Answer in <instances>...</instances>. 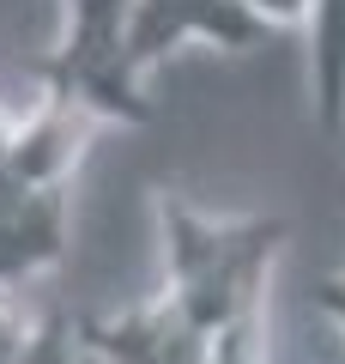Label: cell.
Segmentation results:
<instances>
[{
    "instance_id": "6da1fadb",
    "label": "cell",
    "mask_w": 345,
    "mask_h": 364,
    "mask_svg": "<svg viewBox=\"0 0 345 364\" xmlns=\"http://www.w3.org/2000/svg\"><path fill=\"white\" fill-rule=\"evenodd\" d=\"M291 225L279 213L218 219L182 195H158V237H164V298L194 322L206 346L261 334L267 273L285 249Z\"/></svg>"
},
{
    "instance_id": "7a4b0ae2",
    "label": "cell",
    "mask_w": 345,
    "mask_h": 364,
    "mask_svg": "<svg viewBox=\"0 0 345 364\" xmlns=\"http://www.w3.org/2000/svg\"><path fill=\"white\" fill-rule=\"evenodd\" d=\"M103 122L91 109L43 91L31 116H13L0 140V291L61 267L73 219V170Z\"/></svg>"
},
{
    "instance_id": "3957f363",
    "label": "cell",
    "mask_w": 345,
    "mask_h": 364,
    "mask_svg": "<svg viewBox=\"0 0 345 364\" xmlns=\"http://www.w3.org/2000/svg\"><path fill=\"white\" fill-rule=\"evenodd\" d=\"M133 0H61V37L43 67V91L91 109L97 122H146L152 97L128 61Z\"/></svg>"
},
{
    "instance_id": "277c9868",
    "label": "cell",
    "mask_w": 345,
    "mask_h": 364,
    "mask_svg": "<svg viewBox=\"0 0 345 364\" xmlns=\"http://www.w3.org/2000/svg\"><path fill=\"white\" fill-rule=\"evenodd\" d=\"M273 37L261 25L255 0H133V31H128V61L133 73L164 67L182 43H212V49H255Z\"/></svg>"
},
{
    "instance_id": "5b68a950",
    "label": "cell",
    "mask_w": 345,
    "mask_h": 364,
    "mask_svg": "<svg viewBox=\"0 0 345 364\" xmlns=\"http://www.w3.org/2000/svg\"><path fill=\"white\" fill-rule=\"evenodd\" d=\"M18 364H85V346H79V316L67 310H43L37 334H31L25 358Z\"/></svg>"
},
{
    "instance_id": "8992f818",
    "label": "cell",
    "mask_w": 345,
    "mask_h": 364,
    "mask_svg": "<svg viewBox=\"0 0 345 364\" xmlns=\"http://www.w3.org/2000/svg\"><path fill=\"white\" fill-rule=\"evenodd\" d=\"M255 13L267 31H309L315 18V0H255Z\"/></svg>"
},
{
    "instance_id": "52a82bcc",
    "label": "cell",
    "mask_w": 345,
    "mask_h": 364,
    "mask_svg": "<svg viewBox=\"0 0 345 364\" xmlns=\"http://www.w3.org/2000/svg\"><path fill=\"white\" fill-rule=\"evenodd\" d=\"M315 298H321V310H327V316H333V322H339V328H345V273H333V279H327V286H321V291H315Z\"/></svg>"
},
{
    "instance_id": "ba28073f",
    "label": "cell",
    "mask_w": 345,
    "mask_h": 364,
    "mask_svg": "<svg viewBox=\"0 0 345 364\" xmlns=\"http://www.w3.org/2000/svg\"><path fill=\"white\" fill-rule=\"evenodd\" d=\"M6 128H13V116H6V109H0V140H6Z\"/></svg>"
}]
</instances>
